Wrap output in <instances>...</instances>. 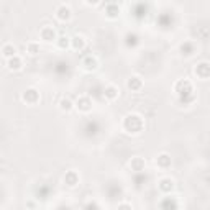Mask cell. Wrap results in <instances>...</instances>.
<instances>
[{
  "label": "cell",
  "instance_id": "obj_1",
  "mask_svg": "<svg viewBox=\"0 0 210 210\" xmlns=\"http://www.w3.org/2000/svg\"><path fill=\"white\" fill-rule=\"evenodd\" d=\"M3 54L5 56H12V54H15V49H10L8 46H5L3 48Z\"/></svg>",
  "mask_w": 210,
  "mask_h": 210
}]
</instances>
